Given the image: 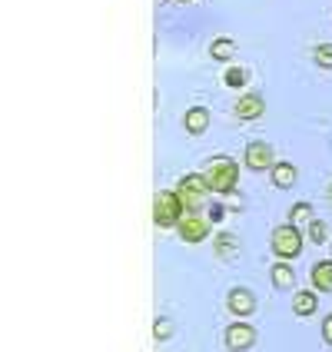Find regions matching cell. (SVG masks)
<instances>
[{"mask_svg": "<svg viewBox=\"0 0 332 352\" xmlns=\"http://www.w3.org/2000/svg\"><path fill=\"white\" fill-rule=\"evenodd\" d=\"M319 299H316V289H302V293L293 296V313L296 316H313Z\"/></svg>", "mask_w": 332, "mask_h": 352, "instance_id": "cell-15", "label": "cell"}, {"mask_svg": "<svg viewBox=\"0 0 332 352\" xmlns=\"http://www.w3.org/2000/svg\"><path fill=\"white\" fill-rule=\"evenodd\" d=\"M309 239H313L316 246H322V243L329 239V230H326V223H319V219H309Z\"/></svg>", "mask_w": 332, "mask_h": 352, "instance_id": "cell-20", "label": "cell"}, {"mask_svg": "<svg viewBox=\"0 0 332 352\" xmlns=\"http://www.w3.org/2000/svg\"><path fill=\"white\" fill-rule=\"evenodd\" d=\"M183 126H186V133H193V137L206 133V130H210V110H206V107H190L186 117H183Z\"/></svg>", "mask_w": 332, "mask_h": 352, "instance_id": "cell-11", "label": "cell"}, {"mask_svg": "<svg viewBox=\"0 0 332 352\" xmlns=\"http://www.w3.org/2000/svg\"><path fill=\"white\" fill-rule=\"evenodd\" d=\"M153 336H157V339H170V336H173V322H170V319H157Z\"/></svg>", "mask_w": 332, "mask_h": 352, "instance_id": "cell-21", "label": "cell"}, {"mask_svg": "<svg viewBox=\"0 0 332 352\" xmlns=\"http://www.w3.org/2000/svg\"><path fill=\"white\" fill-rule=\"evenodd\" d=\"M176 196L183 199L186 213H196V210L206 203V196H210V183H206V176L203 173L179 176V183H176Z\"/></svg>", "mask_w": 332, "mask_h": 352, "instance_id": "cell-3", "label": "cell"}, {"mask_svg": "<svg viewBox=\"0 0 332 352\" xmlns=\"http://www.w3.org/2000/svg\"><path fill=\"white\" fill-rule=\"evenodd\" d=\"M309 219H313V206H309V203H296L293 213H289V223L299 226V223H309Z\"/></svg>", "mask_w": 332, "mask_h": 352, "instance_id": "cell-19", "label": "cell"}, {"mask_svg": "<svg viewBox=\"0 0 332 352\" xmlns=\"http://www.w3.org/2000/svg\"><path fill=\"white\" fill-rule=\"evenodd\" d=\"M183 213H186V206H183V199L176 196V190H159V193L153 196V223H157L159 230L179 226Z\"/></svg>", "mask_w": 332, "mask_h": 352, "instance_id": "cell-2", "label": "cell"}, {"mask_svg": "<svg viewBox=\"0 0 332 352\" xmlns=\"http://www.w3.org/2000/svg\"><path fill=\"white\" fill-rule=\"evenodd\" d=\"M223 83H226V87H233V90H243V87H246V70H243L239 63L226 67V74H223Z\"/></svg>", "mask_w": 332, "mask_h": 352, "instance_id": "cell-17", "label": "cell"}, {"mask_svg": "<svg viewBox=\"0 0 332 352\" xmlns=\"http://www.w3.org/2000/svg\"><path fill=\"white\" fill-rule=\"evenodd\" d=\"M226 346L233 352H246L256 346V329L250 322H243V319H236L233 326H226Z\"/></svg>", "mask_w": 332, "mask_h": 352, "instance_id": "cell-7", "label": "cell"}, {"mask_svg": "<svg viewBox=\"0 0 332 352\" xmlns=\"http://www.w3.org/2000/svg\"><path fill=\"white\" fill-rule=\"evenodd\" d=\"M269 176H273V183L279 190H289V186H296V179H299V170H296L293 163H276L273 170H269Z\"/></svg>", "mask_w": 332, "mask_h": 352, "instance_id": "cell-14", "label": "cell"}, {"mask_svg": "<svg viewBox=\"0 0 332 352\" xmlns=\"http://www.w3.org/2000/svg\"><path fill=\"white\" fill-rule=\"evenodd\" d=\"M236 54V40L233 37H216L210 43V57L213 60H233Z\"/></svg>", "mask_w": 332, "mask_h": 352, "instance_id": "cell-16", "label": "cell"}, {"mask_svg": "<svg viewBox=\"0 0 332 352\" xmlns=\"http://www.w3.org/2000/svg\"><path fill=\"white\" fill-rule=\"evenodd\" d=\"M309 279H313L316 293H332V259H319V263H313Z\"/></svg>", "mask_w": 332, "mask_h": 352, "instance_id": "cell-10", "label": "cell"}, {"mask_svg": "<svg viewBox=\"0 0 332 352\" xmlns=\"http://www.w3.org/2000/svg\"><path fill=\"white\" fill-rule=\"evenodd\" d=\"M176 3H190V0H176Z\"/></svg>", "mask_w": 332, "mask_h": 352, "instance_id": "cell-25", "label": "cell"}, {"mask_svg": "<svg viewBox=\"0 0 332 352\" xmlns=\"http://www.w3.org/2000/svg\"><path fill=\"white\" fill-rule=\"evenodd\" d=\"M246 166H250V170H256V173L273 170V166H276L273 143H266V140H253V143L246 146Z\"/></svg>", "mask_w": 332, "mask_h": 352, "instance_id": "cell-6", "label": "cell"}, {"mask_svg": "<svg viewBox=\"0 0 332 352\" xmlns=\"http://www.w3.org/2000/svg\"><path fill=\"white\" fill-rule=\"evenodd\" d=\"M269 276H273L276 289H293L296 286V273H293V263L289 259H279L273 270H269Z\"/></svg>", "mask_w": 332, "mask_h": 352, "instance_id": "cell-13", "label": "cell"}, {"mask_svg": "<svg viewBox=\"0 0 332 352\" xmlns=\"http://www.w3.org/2000/svg\"><path fill=\"white\" fill-rule=\"evenodd\" d=\"M313 60L322 67V70H332V43H319L313 50Z\"/></svg>", "mask_w": 332, "mask_h": 352, "instance_id": "cell-18", "label": "cell"}, {"mask_svg": "<svg viewBox=\"0 0 332 352\" xmlns=\"http://www.w3.org/2000/svg\"><path fill=\"white\" fill-rule=\"evenodd\" d=\"M322 339L332 346V316H326V319H322Z\"/></svg>", "mask_w": 332, "mask_h": 352, "instance_id": "cell-22", "label": "cell"}, {"mask_svg": "<svg viewBox=\"0 0 332 352\" xmlns=\"http://www.w3.org/2000/svg\"><path fill=\"white\" fill-rule=\"evenodd\" d=\"M213 250L223 263H233V259H239V239L233 233H219L213 239Z\"/></svg>", "mask_w": 332, "mask_h": 352, "instance_id": "cell-12", "label": "cell"}, {"mask_svg": "<svg viewBox=\"0 0 332 352\" xmlns=\"http://www.w3.org/2000/svg\"><path fill=\"white\" fill-rule=\"evenodd\" d=\"M203 176L210 183V190L219 196L236 193V183H239V163L230 157H213L206 166H203Z\"/></svg>", "mask_w": 332, "mask_h": 352, "instance_id": "cell-1", "label": "cell"}, {"mask_svg": "<svg viewBox=\"0 0 332 352\" xmlns=\"http://www.w3.org/2000/svg\"><path fill=\"white\" fill-rule=\"evenodd\" d=\"M233 113L239 120H259V117H266V100L259 97V94H243V97L236 100Z\"/></svg>", "mask_w": 332, "mask_h": 352, "instance_id": "cell-9", "label": "cell"}, {"mask_svg": "<svg viewBox=\"0 0 332 352\" xmlns=\"http://www.w3.org/2000/svg\"><path fill=\"white\" fill-rule=\"evenodd\" d=\"M273 253L276 259H299L302 253V233H299V226L296 223H283V226H276L273 230Z\"/></svg>", "mask_w": 332, "mask_h": 352, "instance_id": "cell-4", "label": "cell"}, {"mask_svg": "<svg viewBox=\"0 0 332 352\" xmlns=\"http://www.w3.org/2000/svg\"><path fill=\"white\" fill-rule=\"evenodd\" d=\"M223 213H226L223 206H213V210H210V219H213V223H219V219H223Z\"/></svg>", "mask_w": 332, "mask_h": 352, "instance_id": "cell-23", "label": "cell"}, {"mask_svg": "<svg viewBox=\"0 0 332 352\" xmlns=\"http://www.w3.org/2000/svg\"><path fill=\"white\" fill-rule=\"evenodd\" d=\"M326 203H329V206H332V183H329V186H326Z\"/></svg>", "mask_w": 332, "mask_h": 352, "instance_id": "cell-24", "label": "cell"}, {"mask_svg": "<svg viewBox=\"0 0 332 352\" xmlns=\"http://www.w3.org/2000/svg\"><path fill=\"white\" fill-rule=\"evenodd\" d=\"M210 223H213V219H203L199 213H183L176 233H179L183 243H203V239L210 236Z\"/></svg>", "mask_w": 332, "mask_h": 352, "instance_id": "cell-5", "label": "cell"}, {"mask_svg": "<svg viewBox=\"0 0 332 352\" xmlns=\"http://www.w3.org/2000/svg\"><path fill=\"white\" fill-rule=\"evenodd\" d=\"M226 309L233 316H239V319H246V316L256 313V296L250 293V289H243V286H236V289H230V296H226Z\"/></svg>", "mask_w": 332, "mask_h": 352, "instance_id": "cell-8", "label": "cell"}]
</instances>
